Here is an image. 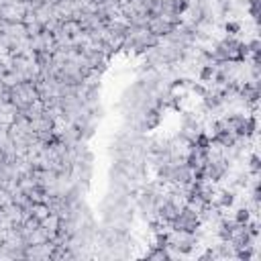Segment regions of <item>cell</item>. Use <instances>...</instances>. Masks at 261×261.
<instances>
[{"mask_svg": "<svg viewBox=\"0 0 261 261\" xmlns=\"http://www.w3.org/2000/svg\"><path fill=\"white\" fill-rule=\"evenodd\" d=\"M147 29H149V31L155 35V37L163 39V37H167V35L171 33L173 25L165 23L163 19H159V16H151V19H149V23H147Z\"/></svg>", "mask_w": 261, "mask_h": 261, "instance_id": "obj_1", "label": "cell"}, {"mask_svg": "<svg viewBox=\"0 0 261 261\" xmlns=\"http://www.w3.org/2000/svg\"><path fill=\"white\" fill-rule=\"evenodd\" d=\"M0 33H6L12 39H23V37H27V27H25V23H4Z\"/></svg>", "mask_w": 261, "mask_h": 261, "instance_id": "obj_2", "label": "cell"}, {"mask_svg": "<svg viewBox=\"0 0 261 261\" xmlns=\"http://www.w3.org/2000/svg\"><path fill=\"white\" fill-rule=\"evenodd\" d=\"M31 214L37 218V220H43L49 214V206L45 202H33L31 204Z\"/></svg>", "mask_w": 261, "mask_h": 261, "instance_id": "obj_3", "label": "cell"}, {"mask_svg": "<svg viewBox=\"0 0 261 261\" xmlns=\"http://www.w3.org/2000/svg\"><path fill=\"white\" fill-rule=\"evenodd\" d=\"M25 27H27V37H37V35L43 31V25L37 23V21H35V23H29V25H25Z\"/></svg>", "mask_w": 261, "mask_h": 261, "instance_id": "obj_4", "label": "cell"}]
</instances>
